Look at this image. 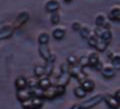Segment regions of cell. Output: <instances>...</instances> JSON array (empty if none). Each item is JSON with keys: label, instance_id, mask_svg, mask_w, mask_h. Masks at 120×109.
Here are the masks:
<instances>
[{"label": "cell", "instance_id": "cell-1", "mask_svg": "<svg viewBox=\"0 0 120 109\" xmlns=\"http://www.w3.org/2000/svg\"><path fill=\"white\" fill-rule=\"evenodd\" d=\"M70 74H69V65L67 63H62L60 66V74L56 79V84L55 85H59V86H65L69 83L70 81Z\"/></svg>", "mask_w": 120, "mask_h": 109}, {"label": "cell", "instance_id": "cell-2", "mask_svg": "<svg viewBox=\"0 0 120 109\" xmlns=\"http://www.w3.org/2000/svg\"><path fill=\"white\" fill-rule=\"evenodd\" d=\"M104 100V95L103 94H96L94 96L90 97L87 100H84L80 105V108L81 109H90V108H93L96 105H98L100 102H102Z\"/></svg>", "mask_w": 120, "mask_h": 109}, {"label": "cell", "instance_id": "cell-3", "mask_svg": "<svg viewBox=\"0 0 120 109\" xmlns=\"http://www.w3.org/2000/svg\"><path fill=\"white\" fill-rule=\"evenodd\" d=\"M44 101L42 98H37V97H31L28 100H25L21 102V106L23 109H40L42 108Z\"/></svg>", "mask_w": 120, "mask_h": 109}, {"label": "cell", "instance_id": "cell-4", "mask_svg": "<svg viewBox=\"0 0 120 109\" xmlns=\"http://www.w3.org/2000/svg\"><path fill=\"white\" fill-rule=\"evenodd\" d=\"M69 74L70 76L74 77L76 80H78L81 83L83 80H85L87 76H86V73L84 72L83 68L78 64H75V65H72V66H69Z\"/></svg>", "mask_w": 120, "mask_h": 109}, {"label": "cell", "instance_id": "cell-5", "mask_svg": "<svg viewBox=\"0 0 120 109\" xmlns=\"http://www.w3.org/2000/svg\"><path fill=\"white\" fill-rule=\"evenodd\" d=\"M94 35H96L98 38L104 40L105 42L109 44L112 39V33L109 27L104 26V27H96L94 30Z\"/></svg>", "mask_w": 120, "mask_h": 109}, {"label": "cell", "instance_id": "cell-6", "mask_svg": "<svg viewBox=\"0 0 120 109\" xmlns=\"http://www.w3.org/2000/svg\"><path fill=\"white\" fill-rule=\"evenodd\" d=\"M88 65L92 68H95L97 70H101L103 68V64L102 62L100 61V58H99V55L96 53V52H92L90 53L88 56Z\"/></svg>", "mask_w": 120, "mask_h": 109}, {"label": "cell", "instance_id": "cell-7", "mask_svg": "<svg viewBox=\"0 0 120 109\" xmlns=\"http://www.w3.org/2000/svg\"><path fill=\"white\" fill-rule=\"evenodd\" d=\"M16 97L20 102H23L25 100H28L29 98L32 97V93H31V89L30 88H24V89H20L17 90L16 92Z\"/></svg>", "mask_w": 120, "mask_h": 109}, {"label": "cell", "instance_id": "cell-8", "mask_svg": "<svg viewBox=\"0 0 120 109\" xmlns=\"http://www.w3.org/2000/svg\"><path fill=\"white\" fill-rule=\"evenodd\" d=\"M38 51H39L40 56L45 60V61H49L51 56H52V53L50 51V48L48 47V45H39Z\"/></svg>", "mask_w": 120, "mask_h": 109}, {"label": "cell", "instance_id": "cell-9", "mask_svg": "<svg viewBox=\"0 0 120 109\" xmlns=\"http://www.w3.org/2000/svg\"><path fill=\"white\" fill-rule=\"evenodd\" d=\"M28 19H29V14L27 12H21L16 17V19H15L14 24H13V28H15V27H16V28L17 27H20V26L23 25Z\"/></svg>", "mask_w": 120, "mask_h": 109}, {"label": "cell", "instance_id": "cell-10", "mask_svg": "<svg viewBox=\"0 0 120 109\" xmlns=\"http://www.w3.org/2000/svg\"><path fill=\"white\" fill-rule=\"evenodd\" d=\"M104 101L107 104V106L109 108H114L117 109L120 106V102L114 97V95H106L104 96Z\"/></svg>", "mask_w": 120, "mask_h": 109}, {"label": "cell", "instance_id": "cell-11", "mask_svg": "<svg viewBox=\"0 0 120 109\" xmlns=\"http://www.w3.org/2000/svg\"><path fill=\"white\" fill-rule=\"evenodd\" d=\"M100 72L104 78L110 79V78H113L115 76L116 70L114 68H112L111 65H108V66H103V68L100 70Z\"/></svg>", "mask_w": 120, "mask_h": 109}, {"label": "cell", "instance_id": "cell-12", "mask_svg": "<svg viewBox=\"0 0 120 109\" xmlns=\"http://www.w3.org/2000/svg\"><path fill=\"white\" fill-rule=\"evenodd\" d=\"M60 8V4L57 0H48V1L45 3V9H46L47 12H56L58 11V9Z\"/></svg>", "mask_w": 120, "mask_h": 109}, {"label": "cell", "instance_id": "cell-13", "mask_svg": "<svg viewBox=\"0 0 120 109\" xmlns=\"http://www.w3.org/2000/svg\"><path fill=\"white\" fill-rule=\"evenodd\" d=\"M57 97L56 95V86L51 85L50 87H48L47 89L44 90L43 93V99H54Z\"/></svg>", "mask_w": 120, "mask_h": 109}, {"label": "cell", "instance_id": "cell-14", "mask_svg": "<svg viewBox=\"0 0 120 109\" xmlns=\"http://www.w3.org/2000/svg\"><path fill=\"white\" fill-rule=\"evenodd\" d=\"M14 28L11 27V26H5L0 29V40H4L11 37V35L13 34Z\"/></svg>", "mask_w": 120, "mask_h": 109}, {"label": "cell", "instance_id": "cell-15", "mask_svg": "<svg viewBox=\"0 0 120 109\" xmlns=\"http://www.w3.org/2000/svg\"><path fill=\"white\" fill-rule=\"evenodd\" d=\"M80 85L86 92H91L95 88V82L92 79H89V78H86L85 80H83L81 82Z\"/></svg>", "mask_w": 120, "mask_h": 109}, {"label": "cell", "instance_id": "cell-16", "mask_svg": "<svg viewBox=\"0 0 120 109\" xmlns=\"http://www.w3.org/2000/svg\"><path fill=\"white\" fill-rule=\"evenodd\" d=\"M52 85V80L50 77L48 76H43L41 78H38V87H40L41 89H47L48 87H50Z\"/></svg>", "mask_w": 120, "mask_h": 109}, {"label": "cell", "instance_id": "cell-17", "mask_svg": "<svg viewBox=\"0 0 120 109\" xmlns=\"http://www.w3.org/2000/svg\"><path fill=\"white\" fill-rule=\"evenodd\" d=\"M15 87L17 90L27 88V78L24 76H18L15 79Z\"/></svg>", "mask_w": 120, "mask_h": 109}, {"label": "cell", "instance_id": "cell-18", "mask_svg": "<svg viewBox=\"0 0 120 109\" xmlns=\"http://www.w3.org/2000/svg\"><path fill=\"white\" fill-rule=\"evenodd\" d=\"M66 34V30L64 28H61V27H57V28H54L53 31H52V36L53 38L56 40H61L65 37Z\"/></svg>", "mask_w": 120, "mask_h": 109}, {"label": "cell", "instance_id": "cell-19", "mask_svg": "<svg viewBox=\"0 0 120 109\" xmlns=\"http://www.w3.org/2000/svg\"><path fill=\"white\" fill-rule=\"evenodd\" d=\"M95 24L97 27H104V26H107L109 27V24L107 22V18L104 14H98L95 18Z\"/></svg>", "mask_w": 120, "mask_h": 109}, {"label": "cell", "instance_id": "cell-20", "mask_svg": "<svg viewBox=\"0 0 120 109\" xmlns=\"http://www.w3.org/2000/svg\"><path fill=\"white\" fill-rule=\"evenodd\" d=\"M107 47H108V43L107 42H105L104 40L102 39H100L97 37V42H96V45H95V49L97 51H99V52H103L107 49Z\"/></svg>", "mask_w": 120, "mask_h": 109}, {"label": "cell", "instance_id": "cell-21", "mask_svg": "<svg viewBox=\"0 0 120 109\" xmlns=\"http://www.w3.org/2000/svg\"><path fill=\"white\" fill-rule=\"evenodd\" d=\"M44 71H45V76L50 77L54 71V62L46 61V63L44 65Z\"/></svg>", "mask_w": 120, "mask_h": 109}, {"label": "cell", "instance_id": "cell-22", "mask_svg": "<svg viewBox=\"0 0 120 109\" xmlns=\"http://www.w3.org/2000/svg\"><path fill=\"white\" fill-rule=\"evenodd\" d=\"M111 60V66L114 68L116 71L120 70V54H114L110 58Z\"/></svg>", "mask_w": 120, "mask_h": 109}, {"label": "cell", "instance_id": "cell-23", "mask_svg": "<svg viewBox=\"0 0 120 109\" xmlns=\"http://www.w3.org/2000/svg\"><path fill=\"white\" fill-rule=\"evenodd\" d=\"M50 40V35L47 32H42L40 33L38 36V43L39 45H47Z\"/></svg>", "mask_w": 120, "mask_h": 109}, {"label": "cell", "instance_id": "cell-24", "mask_svg": "<svg viewBox=\"0 0 120 109\" xmlns=\"http://www.w3.org/2000/svg\"><path fill=\"white\" fill-rule=\"evenodd\" d=\"M33 73H34V76L37 78H41L45 76V71H44V66L42 65H36L33 69Z\"/></svg>", "mask_w": 120, "mask_h": 109}, {"label": "cell", "instance_id": "cell-25", "mask_svg": "<svg viewBox=\"0 0 120 109\" xmlns=\"http://www.w3.org/2000/svg\"><path fill=\"white\" fill-rule=\"evenodd\" d=\"M74 95L77 97V98H84V97L87 95V92L81 87V85H78L74 88Z\"/></svg>", "mask_w": 120, "mask_h": 109}, {"label": "cell", "instance_id": "cell-26", "mask_svg": "<svg viewBox=\"0 0 120 109\" xmlns=\"http://www.w3.org/2000/svg\"><path fill=\"white\" fill-rule=\"evenodd\" d=\"M109 18L112 20H120V8L119 7L111 9V11L109 12Z\"/></svg>", "mask_w": 120, "mask_h": 109}, {"label": "cell", "instance_id": "cell-27", "mask_svg": "<svg viewBox=\"0 0 120 109\" xmlns=\"http://www.w3.org/2000/svg\"><path fill=\"white\" fill-rule=\"evenodd\" d=\"M78 32H79L80 36L82 37V38H84V39H87L88 37L92 34L91 31H90V29L88 27H86V26H82V27L78 30Z\"/></svg>", "mask_w": 120, "mask_h": 109}, {"label": "cell", "instance_id": "cell-28", "mask_svg": "<svg viewBox=\"0 0 120 109\" xmlns=\"http://www.w3.org/2000/svg\"><path fill=\"white\" fill-rule=\"evenodd\" d=\"M31 93H32V97H37V98H42L43 99V93L44 90L41 89L40 87H34L31 89Z\"/></svg>", "mask_w": 120, "mask_h": 109}, {"label": "cell", "instance_id": "cell-29", "mask_svg": "<svg viewBox=\"0 0 120 109\" xmlns=\"http://www.w3.org/2000/svg\"><path fill=\"white\" fill-rule=\"evenodd\" d=\"M38 86V78L37 77H30L27 79V87L32 89L34 87H37Z\"/></svg>", "mask_w": 120, "mask_h": 109}, {"label": "cell", "instance_id": "cell-30", "mask_svg": "<svg viewBox=\"0 0 120 109\" xmlns=\"http://www.w3.org/2000/svg\"><path fill=\"white\" fill-rule=\"evenodd\" d=\"M60 21V15L58 13V11H56V12H52L50 14V22L53 25H56L58 24Z\"/></svg>", "mask_w": 120, "mask_h": 109}, {"label": "cell", "instance_id": "cell-31", "mask_svg": "<svg viewBox=\"0 0 120 109\" xmlns=\"http://www.w3.org/2000/svg\"><path fill=\"white\" fill-rule=\"evenodd\" d=\"M66 63L69 66L75 65V64H77L78 63V58L75 55H69L68 57H67V59H66Z\"/></svg>", "mask_w": 120, "mask_h": 109}, {"label": "cell", "instance_id": "cell-32", "mask_svg": "<svg viewBox=\"0 0 120 109\" xmlns=\"http://www.w3.org/2000/svg\"><path fill=\"white\" fill-rule=\"evenodd\" d=\"M86 40H87V42H88V44L90 45V46L94 48L95 45H96V42H97V36L94 35V34H91Z\"/></svg>", "mask_w": 120, "mask_h": 109}, {"label": "cell", "instance_id": "cell-33", "mask_svg": "<svg viewBox=\"0 0 120 109\" xmlns=\"http://www.w3.org/2000/svg\"><path fill=\"white\" fill-rule=\"evenodd\" d=\"M78 64H79L82 68L88 66V57L87 56H81L80 58H78Z\"/></svg>", "mask_w": 120, "mask_h": 109}, {"label": "cell", "instance_id": "cell-34", "mask_svg": "<svg viewBox=\"0 0 120 109\" xmlns=\"http://www.w3.org/2000/svg\"><path fill=\"white\" fill-rule=\"evenodd\" d=\"M56 86V95L58 96H61L65 93V87L64 86H59V85H55Z\"/></svg>", "mask_w": 120, "mask_h": 109}, {"label": "cell", "instance_id": "cell-35", "mask_svg": "<svg viewBox=\"0 0 120 109\" xmlns=\"http://www.w3.org/2000/svg\"><path fill=\"white\" fill-rule=\"evenodd\" d=\"M81 27H82V25L79 23V22H73L72 23V28L75 30V31H78Z\"/></svg>", "mask_w": 120, "mask_h": 109}, {"label": "cell", "instance_id": "cell-36", "mask_svg": "<svg viewBox=\"0 0 120 109\" xmlns=\"http://www.w3.org/2000/svg\"><path fill=\"white\" fill-rule=\"evenodd\" d=\"M114 97H115V98L117 99V100L119 101V102H120V89H118L117 91L115 92V94H114Z\"/></svg>", "mask_w": 120, "mask_h": 109}, {"label": "cell", "instance_id": "cell-37", "mask_svg": "<svg viewBox=\"0 0 120 109\" xmlns=\"http://www.w3.org/2000/svg\"><path fill=\"white\" fill-rule=\"evenodd\" d=\"M69 109H81L80 108V105L79 104H74V105H72Z\"/></svg>", "mask_w": 120, "mask_h": 109}, {"label": "cell", "instance_id": "cell-38", "mask_svg": "<svg viewBox=\"0 0 120 109\" xmlns=\"http://www.w3.org/2000/svg\"><path fill=\"white\" fill-rule=\"evenodd\" d=\"M64 1H65V2H67V3H69V2L72 1V0H64Z\"/></svg>", "mask_w": 120, "mask_h": 109}, {"label": "cell", "instance_id": "cell-39", "mask_svg": "<svg viewBox=\"0 0 120 109\" xmlns=\"http://www.w3.org/2000/svg\"><path fill=\"white\" fill-rule=\"evenodd\" d=\"M108 109H114V108H109V107H108Z\"/></svg>", "mask_w": 120, "mask_h": 109}, {"label": "cell", "instance_id": "cell-40", "mask_svg": "<svg viewBox=\"0 0 120 109\" xmlns=\"http://www.w3.org/2000/svg\"><path fill=\"white\" fill-rule=\"evenodd\" d=\"M117 109H120V106H119V107H118V108H117Z\"/></svg>", "mask_w": 120, "mask_h": 109}]
</instances>
